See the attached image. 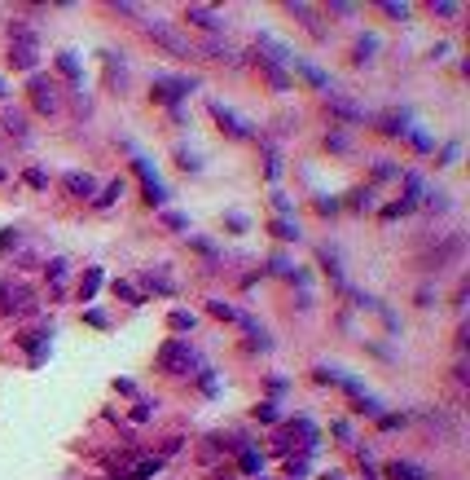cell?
Returning <instances> with one entry per match:
<instances>
[{
  "mask_svg": "<svg viewBox=\"0 0 470 480\" xmlns=\"http://www.w3.org/2000/svg\"><path fill=\"white\" fill-rule=\"evenodd\" d=\"M40 309V300L31 287H22V282H0V313H14V317H27Z\"/></svg>",
  "mask_w": 470,
  "mask_h": 480,
  "instance_id": "cell-1",
  "label": "cell"
},
{
  "mask_svg": "<svg viewBox=\"0 0 470 480\" xmlns=\"http://www.w3.org/2000/svg\"><path fill=\"white\" fill-rule=\"evenodd\" d=\"M31 106L40 111V115H58L62 111V93H58V84L48 80V75H31Z\"/></svg>",
  "mask_w": 470,
  "mask_h": 480,
  "instance_id": "cell-2",
  "label": "cell"
},
{
  "mask_svg": "<svg viewBox=\"0 0 470 480\" xmlns=\"http://www.w3.org/2000/svg\"><path fill=\"white\" fill-rule=\"evenodd\" d=\"M159 366H163L167 374H189V370H194V348L180 344V339H167V344L159 348Z\"/></svg>",
  "mask_w": 470,
  "mask_h": 480,
  "instance_id": "cell-3",
  "label": "cell"
},
{
  "mask_svg": "<svg viewBox=\"0 0 470 480\" xmlns=\"http://www.w3.org/2000/svg\"><path fill=\"white\" fill-rule=\"evenodd\" d=\"M150 36L159 40L167 53H176V58H194V53H198V44H194L189 36H180L176 27H167V22H150Z\"/></svg>",
  "mask_w": 470,
  "mask_h": 480,
  "instance_id": "cell-4",
  "label": "cell"
},
{
  "mask_svg": "<svg viewBox=\"0 0 470 480\" xmlns=\"http://www.w3.org/2000/svg\"><path fill=\"white\" fill-rule=\"evenodd\" d=\"M461 251H466V238H461V234H453V238H444V247L427 251V260H422V265L439 273V269H449V265H453V260L461 256Z\"/></svg>",
  "mask_w": 470,
  "mask_h": 480,
  "instance_id": "cell-5",
  "label": "cell"
},
{
  "mask_svg": "<svg viewBox=\"0 0 470 480\" xmlns=\"http://www.w3.org/2000/svg\"><path fill=\"white\" fill-rule=\"evenodd\" d=\"M9 62L14 66H36V40H31V31H18L14 48H9Z\"/></svg>",
  "mask_w": 470,
  "mask_h": 480,
  "instance_id": "cell-6",
  "label": "cell"
},
{
  "mask_svg": "<svg viewBox=\"0 0 470 480\" xmlns=\"http://www.w3.org/2000/svg\"><path fill=\"white\" fill-rule=\"evenodd\" d=\"M132 168H137V176L145 181V198H150V203H163V185H159V176H154V168L145 159H137Z\"/></svg>",
  "mask_w": 470,
  "mask_h": 480,
  "instance_id": "cell-7",
  "label": "cell"
},
{
  "mask_svg": "<svg viewBox=\"0 0 470 480\" xmlns=\"http://www.w3.org/2000/svg\"><path fill=\"white\" fill-rule=\"evenodd\" d=\"M185 14H189V22H198L202 31H220V27H224V18H220L216 9H207V5H189Z\"/></svg>",
  "mask_w": 470,
  "mask_h": 480,
  "instance_id": "cell-8",
  "label": "cell"
},
{
  "mask_svg": "<svg viewBox=\"0 0 470 480\" xmlns=\"http://www.w3.org/2000/svg\"><path fill=\"white\" fill-rule=\"evenodd\" d=\"M212 115H216V123H220L224 133H233V137H251V128H246V123H242L238 115H229L220 102H212Z\"/></svg>",
  "mask_w": 470,
  "mask_h": 480,
  "instance_id": "cell-9",
  "label": "cell"
},
{
  "mask_svg": "<svg viewBox=\"0 0 470 480\" xmlns=\"http://www.w3.org/2000/svg\"><path fill=\"white\" fill-rule=\"evenodd\" d=\"M154 93L167 97V102H176V97H189L194 93V80H163V84H154Z\"/></svg>",
  "mask_w": 470,
  "mask_h": 480,
  "instance_id": "cell-10",
  "label": "cell"
},
{
  "mask_svg": "<svg viewBox=\"0 0 470 480\" xmlns=\"http://www.w3.org/2000/svg\"><path fill=\"white\" fill-rule=\"evenodd\" d=\"M66 190H70V194H80V198H93L97 181H93L88 172H66Z\"/></svg>",
  "mask_w": 470,
  "mask_h": 480,
  "instance_id": "cell-11",
  "label": "cell"
},
{
  "mask_svg": "<svg viewBox=\"0 0 470 480\" xmlns=\"http://www.w3.org/2000/svg\"><path fill=\"white\" fill-rule=\"evenodd\" d=\"M159 467H163V459H141L137 467H127V471H123L119 480H150V476L159 471Z\"/></svg>",
  "mask_w": 470,
  "mask_h": 480,
  "instance_id": "cell-12",
  "label": "cell"
},
{
  "mask_svg": "<svg viewBox=\"0 0 470 480\" xmlns=\"http://www.w3.org/2000/svg\"><path fill=\"white\" fill-rule=\"evenodd\" d=\"M387 471H391V480H427V476H422V471H417L413 463H391Z\"/></svg>",
  "mask_w": 470,
  "mask_h": 480,
  "instance_id": "cell-13",
  "label": "cell"
},
{
  "mask_svg": "<svg viewBox=\"0 0 470 480\" xmlns=\"http://www.w3.org/2000/svg\"><path fill=\"white\" fill-rule=\"evenodd\" d=\"M194 322H198V317H194L189 309H176V313L167 317V326H172V331H194Z\"/></svg>",
  "mask_w": 470,
  "mask_h": 480,
  "instance_id": "cell-14",
  "label": "cell"
},
{
  "mask_svg": "<svg viewBox=\"0 0 470 480\" xmlns=\"http://www.w3.org/2000/svg\"><path fill=\"white\" fill-rule=\"evenodd\" d=\"M291 14H295V18L303 22V27H308V31H317V36H321V22H317V18H312V5H291Z\"/></svg>",
  "mask_w": 470,
  "mask_h": 480,
  "instance_id": "cell-15",
  "label": "cell"
},
{
  "mask_svg": "<svg viewBox=\"0 0 470 480\" xmlns=\"http://www.w3.org/2000/svg\"><path fill=\"white\" fill-rule=\"evenodd\" d=\"M242 471L259 476V471H264V454H255V449H242Z\"/></svg>",
  "mask_w": 470,
  "mask_h": 480,
  "instance_id": "cell-16",
  "label": "cell"
},
{
  "mask_svg": "<svg viewBox=\"0 0 470 480\" xmlns=\"http://www.w3.org/2000/svg\"><path fill=\"white\" fill-rule=\"evenodd\" d=\"M97 287H101V269H88V273H84V282H80V295H84V300H93V291H97Z\"/></svg>",
  "mask_w": 470,
  "mask_h": 480,
  "instance_id": "cell-17",
  "label": "cell"
},
{
  "mask_svg": "<svg viewBox=\"0 0 470 480\" xmlns=\"http://www.w3.org/2000/svg\"><path fill=\"white\" fill-rule=\"evenodd\" d=\"M58 71L66 75V80H80V62H75L70 53H58Z\"/></svg>",
  "mask_w": 470,
  "mask_h": 480,
  "instance_id": "cell-18",
  "label": "cell"
},
{
  "mask_svg": "<svg viewBox=\"0 0 470 480\" xmlns=\"http://www.w3.org/2000/svg\"><path fill=\"white\" fill-rule=\"evenodd\" d=\"M330 111H334V115H343L348 123H356V119H360V111H356L352 102H338V97H334V102H330Z\"/></svg>",
  "mask_w": 470,
  "mask_h": 480,
  "instance_id": "cell-19",
  "label": "cell"
},
{
  "mask_svg": "<svg viewBox=\"0 0 470 480\" xmlns=\"http://www.w3.org/2000/svg\"><path fill=\"white\" fill-rule=\"evenodd\" d=\"M119 190H123V181H110L106 190H101V194H97V203H101V208H110V203H115V198H119Z\"/></svg>",
  "mask_w": 470,
  "mask_h": 480,
  "instance_id": "cell-20",
  "label": "cell"
},
{
  "mask_svg": "<svg viewBox=\"0 0 470 480\" xmlns=\"http://www.w3.org/2000/svg\"><path fill=\"white\" fill-rule=\"evenodd\" d=\"M5 128H9V133H18V137H27V123H22V115H18V111H9V115H5Z\"/></svg>",
  "mask_w": 470,
  "mask_h": 480,
  "instance_id": "cell-21",
  "label": "cell"
},
{
  "mask_svg": "<svg viewBox=\"0 0 470 480\" xmlns=\"http://www.w3.org/2000/svg\"><path fill=\"white\" fill-rule=\"evenodd\" d=\"M374 44H378L374 36H365V40L356 44V62H365V58H374Z\"/></svg>",
  "mask_w": 470,
  "mask_h": 480,
  "instance_id": "cell-22",
  "label": "cell"
},
{
  "mask_svg": "<svg viewBox=\"0 0 470 480\" xmlns=\"http://www.w3.org/2000/svg\"><path fill=\"white\" fill-rule=\"evenodd\" d=\"M273 234H277V238H299V230H295L291 220H273Z\"/></svg>",
  "mask_w": 470,
  "mask_h": 480,
  "instance_id": "cell-23",
  "label": "cell"
},
{
  "mask_svg": "<svg viewBox=\"0 0 470 480\" xmlns=\"http://www.w3.org/2000/svg\"><path fill=\"white\" fill-rule=\"evenodd\" d=\"M115 295H119V300H127V305H141V295L127 287V282H115Z\"/></svg>",
  "mask_w": 470,
  "mask_h": 480,
  "instance_id": "cell-24",
  "label": "cell"
},
{
  "mask_svg": "<svg viewBox=\"0 0 470 480\" xmlns=\"http://www.w3.org/2000/svg\"><path fill=\"white\" fill-rule=\"evenodd\" d=\"M413 203H404V198H400V203H391V208H382V220H396V216H404Z\"/></svg>",
  "mask_w": 470,
  "mask_h": 480,
  "instance_id": "cell-25",
  "label": "cell"
},
{
  "mask_svg": "<svg viewBox=\"0 0 470 480\" xmlns=\"http://www.w3.org/2000/svg\"><path fill=\"white\" fill-rule=\"evenodd\" d=\"M382 14H387V18H404V14H409V5H396V0H387Z\"/></svg>",
  "mask_w": 470,
  "mask_h": 480,
  "instance_id": "cell-26",
  "label": "cell"
},
{
  "mask_svg": "<svg viewBox=\"0 0 470 480\" xmlns=\"http://www.w3.org/2000/svg\"><path fill=\"white\" fill-rule=\"evenodd\" d=\"M207 309H212V313H216V317H224V322H229V317H233V309H229V305H220V300H212V305H207Z\"/></svg>",
  "mask_w": 470,
  "mask_h": 480,
  "instance_id": "cell-27",
  "label": "cell"
},
{
  "mask_svg": "<svg viewBox=\"0 0 470 480\" xmlns=\"http://www.w3.org/2000/svg\"><path fill=\"white\" fill-rule=\"evenodd\" d=\"M435 14L439 18H457V5H453V0H444V5H435Z\"/></svg>",
  "mask_w": 470,
  "mask_h": 480,
  "instance_id": "cell-28",
  "label": "cell"
},
{
  "mask_svg": "<svg viewBox=\"0 0 470 480\" xmlns=\"http://www.w3.org/2000/svg\"><path fill=\"white\" fill-rule=\"evenodd\" d=\"M27 181H31V185H40V190H44V185H48V176H44V172H40V168H31V172H27Z\"/></svg>",
  "mask_w": 470,
  "mask_h": 480,
  "instance_id": "cell-29",
  "label": "cell"
},
{
  "mask_svg": "<svg viewBox=\"0 0 470 480\" xmlns=\"http://www.w3.org/2000/svg\"><path fill=\"white\" fill-rule=\"evenodd\" d=\"M286 471H291V476H303V471H308V463H303V459H291V463H286Z\"/></svg>",
  "mask_w": 470,
  "mask_h": 480,
  "instance_id": "cell-30",
  "label": "cell"
},
{
  "mask_svg": "<svg viewBox=\"0 0 470 480\" xmlns=\"http://www.w3.org/2000/svg\"><path fill=\"white\" fill-rule=\"evenodd\" d=\"M62 273H66V260H53V265H48V277H53V282H58Z\"/></svg>",
  "mask_w": 470,
  "mask_h": 480,
  "instance_id": "cell-31",
  "label": "cell"
}]
</instances>
